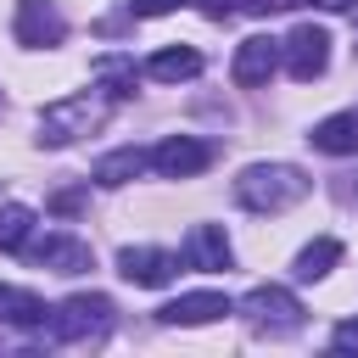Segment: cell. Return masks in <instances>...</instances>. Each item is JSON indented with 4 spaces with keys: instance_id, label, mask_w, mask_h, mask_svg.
<instances>
[{
    "instance_id": "cell-1",
    "label": "cell",
    "mask_w": 358,
    "mask_h": 358,
    "mask_svg": "<svg viewBox=\"0 0 358 358\" xmlns=\"http://www.w3.org/2000/svg\"><path fill=\"white\" fill-rule=\"evenodd\" d=\"M302 196H308V173L291 168V162H252V168H241V179H235V201H241L246 213H285V207H296Z\"/></svg>"
},
{
    "instance_id": "cell-2",
    "label": "cell",
    "mask_w": 358,
    "mask_h": 358,
    "mask_svg": "<svg viewBox=\"0 0 358 358\" xmlns=\"http://www.w3.org/2000/svg\"><path fill=\"white\" fill-rule=\"evenodd\" d=\"M106 123V101L101 95H62L39 112V145H73L78 134Z\"/></svg>"
},
{
    "instance_id": "cell-3",
    "label": "cell",
    "mask_w": 358,
    "mask_h": 358,
    "mask_svg": "<svg viewBox=\"0 0 358 358\" xmlns=\"http://www.w3.org/2000/svg\"><path fill=\"white\" fill-rule=\"evenodd\" d=\"M112 296H101V291H78V296H67L56 313H50V336L56 341H101L106 330H112Z\"/></svg>"
},
{
    "instance_id": "cell-4",
    "label": "cell",
    "mask_w": 358,
    "mask_h": 358,
    "mask_svg": "<svg viewBox=\"0 0 358 358\" xmlns=\"http://www.w3.org/2000/svg\"><path fill=\"white\" fill-rule=\"evenodd\" d=\"M235 308L246 313V324H257V330H268V336H291V330H302V302H296L285 285H252Z\"/></svg>"
},
{
    "instance_id": "cell-5",
    "label": "cell",
    "mask_w": 358,
    "mask_h": 358,
    "mask_svg": "<svg viewBox=\"0 0 358 358\" xmlns=\"http://www.w3.org/2000/svg\"><path fill=\"white\" fill-rule=\"evenodd\" d=\"M324 67H330V34L313 28V22L291 28V39H285V73H291L296 84H313Z\"/></svg>"
},
{
    "instance_id": "cell-6",
    "label": "cell",
    "mask_w": 358,
    "mask_h": 358,
    "mask_svg": "<svg viewBox=\"0 0 358 358\" xmlns=\"http://www.w3.org/2000/svg\"><path fill=\"white\" fill-rule=\"evenodd\" d=\"M280 56H285V45H280V39H268V34H252V39H241V45H235L229 78H235L241 90H257V84H268V78H274Z\"/></svg>"
},
{
    "instance_id": "cell-7",
    "label": "cell",
    "mask_w": 358,
    "mask_h": 358,
    "mask_svg": "<svg viewBox=\"0 0 358 358\" xmlns=\"http://www.w3.org/2000/svg\"><path fill=\"white\" fill-rule=\"evenodd\" d=\"M11 34H17V45H28V50H50V45H62L67 22H62V11H56L50 0H17Z\"/></svg>"
},
{
    "instance_id": "cell-8",
    "label": "cell",
    "mask_w": 358,
    "mask_h": 358,
    "mask_svg": "<svg viewBox=\"0 0 358 358\" xmlns=\"http://www.w3.org/2000/svg\"><path fill=\"white\" fill-rule=\"evenodd\" d=\"M207 162H213V145H201V140H190V134H168V140L151 151V168L168 173V179H190V173H201Z\"/></svg>"
},
{
    "instance_id": "cell-9",
    "label": "cell",
    "mask_w": 358,
    "mask_h": 358,
    "mask_svg": "<svg viewBox=\"0 0 358 358\" xmlns=\"http://www.w3.org/2000/svg\"><path fill=\"white\" fill-rule=\"evenodd\" d=\"M173 252H162V246H123L117 252V274L129 280V285H168L173 280Z\"/></svg>"
},
{
    "instance_id": "cell-10",
    "label": "cell",
    "mask_w": 358,
    "mask_h": 358,
    "mask_svg": "<svg viewBox=\"0 0 358 358\" xmlns=\"http://www.w3.org/2000/svg\"><path fill=\"white\" fill-rule=\"evenodd\" d=\"M224 313H235V302H229L224 291H190V296L157 308L162 324H213V319H224Z\"/></svg>"
},
{
    "instance_id": "cell-11",
    "label": "cell",
    "mask_w": 358,
    "mask_h": 358,
    "mask_svg": "<svg viewBox=\"0 0 358 358\" xmlns=\"http://www.w3.org/2000/svg\"><path fill=\"white\" fill-rule=\"evenodd\" d=\"M185 263L201 268V274L229 268V235H224L218 224H190V235H185Z\"/></svg>"
},
{
    "instance_id": "cell-12",
    "label": "cell",
    "mask_w": 358,
    "mask_h": 358,
    "mask_svg": "<svg viewBox=\"0 0 358 358\" xmlns=\"http://www.w3.org/2000/svg\"><path fill=\"white\" fill-rule=\"evenodd\" d=\"M308 145L324 157H352L358 151V112H330L308 129Z\"/></svg>"
},
{
    "instance_id": "cell-13",
    "label": "cell",
    "mask_w": 358,
    "mask_h": 358,
    "mask_svg": "<svg viewBox=\"0 0 358 358\" xmlns=\"http://www.w3.org/2000/svg\"><path fill=\"white\" fill-rule=\"evenodd\" d=\"M34 263H45L50 274H84L90 268V246L73 241V235H45L34 246Z\"/></svg>"
},
{
    "instance_id": "cell-14",
    "label": "cell",
    "mask_w": 358,
    "mask_h": 358,
    "mask_svg": "<svg viewBox=\"0 0 358 358\" xmlns=\"http://www.w3.org/2000/svg\"><path fill=\"white\" fill-rule=\"evenodd\" d=\"M0 319H6V324H17V330H39V324H50V308H45L34 291L0 285Z\"/></svg>"
},
{
    "instance_id": "cell-15",
    "label": "cell",
    "mask_w": 358,
    "mask_h": 358,
    "mask_svg": "<svg viewBox=\"0 0 358 358\" xmlns=\"http://www.w3.org/2000/svg\"><path fill=\"white\" fill-rule=\"evenodd\" d=\"M151 157L140 151V145H123V151H106L101 162H95V185H106V190H117V185H129V179H140V168H145Z\"/></svg>"
},
{
    "instance_id": "cell-16",
    "label": "cell",
    "mask_w": 358,
    "mask_h": 358,
    "mask_svg": "<svg viewBox=\"0 0 358 358\" xmlns=\"http://www.w3.org/2000/svg\"><path fill=\"white\" fill-rule=\"evenodd\" d=\"M336 263H341V241H336V235H319V241H308V246L296 252L291 274H296V280H324Z\"/></svg>"
},
{
    "instance_id": "cell-17",
    "label": "cell",
    "mask_w": 358,
    "mask_h": 358,
    "mask_svg": "<svg viewBox=\"0 0 358 358\" xmlns=\"http://www.w3.org/2000/svg\"><path fill=\"white\" fill-rule=\"evenodd\" d=\"M145 73H151L157 84H185V78H196V73H201V56H196V50H185V45H179V50H157V56L145 62Z\"/></svg>"
},
{
    "instance_id": "cell-18",
    "label": "cell",
    "mask_w": 358,
    "mask_h": 358,
    "mask_svg": "<svg viewBox=\"0 0 358 358\" xmlns=\"http://www.w3.org/2000/svg\"><path fill=\"white\" fill-rule=\"evenodd\" d=\"M28 229H34V207L6 201L0 207V252H22L28 246Z\"/></svg>"
},
{
    "instance_id": "cell-19",
    "label": "cell",
    "mask_w": 358,
    "mask_h": 358,
    "mask_svg": "<svg viewBox=\"0 0 358 358\" xmlns=\"http://www.w3.org/2000/svg\"><path fill=\"white\" fill-rule=\"evenodd\" d=\"M95 78H106V95L112 101H129L134 95V62L129 56H101L95 62Z\"/></svg>"
},
{
    "instance_id": "cell-20",
    "label": "cell",
    "mask_w": 358,
    "mask_h": 358,
    "mask_svg": "<svg viewBox=\"0 0 358 358\" xmlns=\"http://www.w3.org/2000/svg\"><path fill=\"white\" fill-rule=\"evenodd\" d=\"M173 6H185V0H129L134 17H162V11H173Z\"/></svg>"
},
{
    "instance_id": "cell-21",
    "label": "cell",
    "mask_w": 358,
    "mask_h": 358,
    "mask_svg": "<svg viewBox=\"0 0 358 358\" xmlns=\"http://www.w3.org/2000/svg\"><path fill=\"white\" fill-rule=\"evenodd\" d=\"M185 6H196L201 17H213V22H224L229 11H235V0H185Z\"/></svg>"
},
{
    "instance_id": "cell-22",
    "label": "cell",
    "mask_w": 358,
    "mask_h": 358,
    "mask_svg": "<svg viewBox=\"0 0 358 358\" xmlns=\"http://www.w3.org/2000/svg\"><path fill=\"white\" fill-rule=\"evenodd\" d=\"M336 347H341V352L358 347V319H341V324H336Z\"/></svg>"
},
{
    "instance_id": "cell-23",
    "label": "cell",
    "mask_w": 358,
    "mask_h": 358,
    "mask_svg": "<svg viewBox=\"0 0 358 358\" xmlns=\"http://www.w3.org/2000/svg\"><path fill=\"white\" fill-rule=\"evenodd\" d=\"M78 201H84V196H78V190H62V196H56V201H50V207H56V213H78Z\"/></svg>"
},
{
    "instance_id": "cell-24",
    "label": "cell",
    "mask_w": 358,
    "mask_h": 358,
    "mask_svg": "<svg viewBox=\"0 0 358 358\" xmlns=\"http://www.w3.org/2000/svg\"><path fill=\"white\" fill-rule=\"evenodd\" d=\"M313 6H324V11H352L358 0H313Z\"/></svg>"
}]
</instances>
